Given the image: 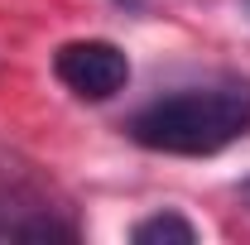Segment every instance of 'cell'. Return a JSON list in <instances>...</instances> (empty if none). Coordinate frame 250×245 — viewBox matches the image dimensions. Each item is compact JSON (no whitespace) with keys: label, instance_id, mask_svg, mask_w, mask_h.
Returning <instances> with one entry per match:
<instances>
[{"label":"cell","instance_id":"6da1fadb","mask_svg":"<svg viewBox=\"0 0 250 245\" xmlns=\"http://www.w3.org/2000/svg\"><path fill=\"white\" fill-rule=\"evenodd\" d=\"M125 135L149 154L212 159L250 135V87L246 82H207V87L164 92L125 121Z\"/></svg>","mask_w":250,"mask_h":245},{"label":"cell","instance_id":"7a4b0ae2","mask_svg":"<svg viewBox=\"0 0 250 245\" xmlns=\"http://www.w3.org/2000/svg\"><path fill=\"white\" fill-rule=\"evenodd\" d=\"M53 77L77 101H111L130 82V58L111 39H72L53 53Z\"/></svg>","mask_w":250,"mask_h":245},{"label":"cell","instance_id":"3957f363","mask_svg":"<svg viewBox=\"0 0 250 245\" xmlns=\"http://www.w3.org/2000/svg\"><path fill=\"white\" fill-rule=\"evenodd\" d=\"M130 241L135 245H192L197 241V226L188 216H178V212H154V216H145V221H135Z\"/></svg>","mask_w":250,"mask_h":245},{"label":"cell","instance_id":"277c9868","mask_svg":"<svg viewBox=\"0 0 250 245\" xmlns=\"http://www.w3.org/2000/svg\"><path fill=\"white\" fill-rule=\"evenodd\" d=\"M0 236H10V241H77V226H62L53 216H34V221L0 226Z\"/></svg>","mask_w":250,"mask_h":245},{"label":"cell","instance_id":"5b68a950","mask_svg":"<svg viewBox=\"0 0 250 245\" xmlns=\"http://www.w3.org/2000/svg\"><path fill=\"white\" fill-rule=\"evenodd\" d=\"M116 5H125V10H145L149 0H116Z\"/></svg>","mask_w":250,"mask_h":245},{"label":"cell","instance_id":"8992f818","mask_svg":"<svg viewBox=\"0 0 250 245\" xmlns=\"http://www.w3.org/2000/svg\"><path fill=\"white\" fill-rule=\"evenodd\" d=\"M241 197H246V202H250V178H246V183H241Z\"/></svg>","mask_w":250,"mask_h":245}]
</instances>
